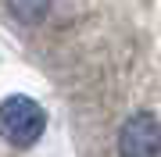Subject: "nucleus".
<instances>
[{
    "label": "nucleus",
    "mask_w": 161,
    "mask_h": 157,
    "mask_svg": "<svg viewBox=\"0 0 161 157\" xmlns=\"http://www.w3.org/2000/svg\"><path fill=\"white\" fill-rule=\"evenodd\" d=\"M118 154L122 157H161V122L150 111H136L118 128Z\"/></svg>",
    "instance_id": "f03ea898"
},
{
    "label": "nucleus",
    "mask_w": 161,
    "mask_h": 157,
    "mask_svg": "<svg viewBox=\"0 0 161 157\" xmlns=\"http://www.w3.org/2000/svg\"><path fill=\"white\" fill-rule=\"evenodd\" d=\"M11 14H18V18H43L47 4H11Z\"/></svg>",
    "instance_id": "7ed1b4c3"
},
{
    "label": "nucleus",
    "mask_w": 161,
    "mask_h": 157,
    "mask_svg": "<svg viewBox=\"0 0 161 157\" xmlns=\"http://www.w3.org/2000/svg\"><path fill=\"white\" fill-rule=\"evenodd\" d=\"M47 128V111L29 97H7L0 104V136L11 146H32Z\"/></svg>",
    "instance_id": "f257e3e1"
}]
</instances>
